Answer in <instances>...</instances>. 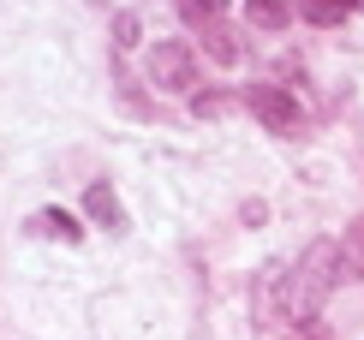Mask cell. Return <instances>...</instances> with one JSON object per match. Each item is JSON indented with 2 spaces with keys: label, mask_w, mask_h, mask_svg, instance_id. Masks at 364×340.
Returning <instances> with one entry per match:
<instances>
[{
  "label": "cell",
  "mask_w": 364,
  "mask_h": 340,
  "mask_svg": "<svg viewBox=\"0 0 364 340\" xmlns=\"http://www.w3.org/2000/svg\"><path fill=\"white\" fill-rule=\"evenodd\" d=\"M245 107H251V114L263 119L275 137H299V132H305V107L287 96L281 84H251V90H245Z\"/></svg>",
  "instance_id": "cell-2"
},
{
  "label": "cell",
  "mask_w": 364,
  "mask_h": 340,
  "mask_svg": "<svg viewBox=\"0 0 364 340\" xmlns=\"http://www.w3.org/2000/svg\"><path fill=\"white\" fill-rule=\"evenodd\" d=\"M30 227H36L42 239H66V245H78V239H84L78 215H66V209H36V215H30Z\"/></svg>",
  "instance_id": "cell-6"
},
{
  "label": "cell",
  "mask_w": 364,
  "mask_h": 340,
  "mask_svg": "<svg viewBox=\"0 0 364 340\" xmlns=\"http://www.w3.org/2000/svg\"><path fill=\"white\" fill-rule=\"evenodd\" d=\"M245 18L257 30H287L293 24V0H245Z\"/></svg>",
  "instance_id": "cell-8"
},
{
  "label": "cell",
  "mask_w": 364,
  "mask_h": 340,
  "mask_svg": "<svg viewBox=\"0 0 364 340\" xmlns=\"http://www.w3.org/2000/svg\"><path fill=\"white\" fill-rule=\"evenodd\" d=\"M203 48H209V54H215V60H221V66H233V60H239V42H233V36H227V24H209V30H203Z\"/></svg>",
  "instance_id": "cell-11"
},
{
  "label": "cell",
  "mask_w": 364,
  "mask_h": 340,
  "mask_svg": "<svg viewBox=\"0 0 364 340\" xmlns=\"http://www.w3.org/2000/svg\"><path fill=\"white\" fill-rule=\"evenodd\" d=\"M149 84L168 90V96H186L197 84V54L186 42H156V48H149Z\"/></svg>",
  "instance_id": "cell-3"
},
{
  "label": "cell",
  "mask_w": 364,
  "mask_h": 340,
  "mask_svg": "<svg viewBox=\"0 0 364 340\" xmlns=\"http://www.w3.org/2000/svg\"><path fill=\"white\" fill-rule=\"evenodd\" d=\"M341 287V245L335 239H316L305 245V257H299V269L287 275V322H299V334L316 322L323 311V299Z\"/></svg>",
  "instance_id": "cell-1"
},
{
  "label": "cell",
  "mask_w": 364,
  "mask_h": 340,
  "mask_svg": "<svg viewBox=\"0 0 364 340\" xmlns=\"http://www.w3.org/2000/svg\"><path fill=\"white\" fill-rule=\"evenodd\" d=\"M179 12H186V24H197V30H209V24H221L227 0H179Z\"/></svg>",
  "instance_id": "cell-10"
},
{
  "label": "cell",
  "mask_w": 364,
  "mask_h": 340,
  "mask_svg": "<svg viewBox=\"0 0 364 340\" xmlns=\"http://www.w3.org/2000/svg\"><path fill=\"white\" fill-rule=\"evenodd\" d=\"M84 215L96 227H108V233H126V209H119V197H114L108 179H90L84 185Z\"/></svg>",
  "instance_id": "cell-4"
},
{
  "label": "cell",
  "mask_w": 364,
  "mask_h": 340,
  "mask_svg": "<svg viewBox=\"0 0 364 340\" xmlns=\"http://www.w3.org/2000/svg\"><path fill=\"white\" fill-rule=\"evenodd\" d=\"M353 12H364V0H299L305 24H346Z\"/></svg>",
  "instance_id": "cell-5"
},
{
  "label": "cell",
  "mask_w": 364,
  "mask_h": 340,
  "mask_svg": "<svg viewBox=\"0 0 364 340\" xmlns=\"http://www.w3.org/2000/svg\"><path fill=\"white\" fill-rule=\"evenodd\" d=\"M341 281H364V215L346 227V239H341Z\"/></svg>",
  "instance_id": "cell-7"
},
{
  "label": "cell",
  "mask_w": 364,
  "mask_h": 340,
  "mask_svg": "<svg viewBox=\"0 0 364 340\" xmlns=\"http://www.w3.org/2000/svg\"><path fill=\"white\" fill-rule=\"evenodd\" d=\"M138 36H144V30H138V12H114V48L132 54V48H138Z\"/></svg>",
  "instance_id": "cell-12"
},
{
  "label": "cell",
  "mask_w": 364,
  "mask_h": 340,
  "mask_svg": "<svg viewBox=\"0 0 364 340\" xmlns=\"http://www.w3.org/2000/svg\"><path fill=\"white\" fill-rule=\"evenodd\" d=\"M245 107V96H233V90H203V96H191V114L197 119H227Z\"/></svg>",
  "instance_id": "cell-9"
}]
</instances>
